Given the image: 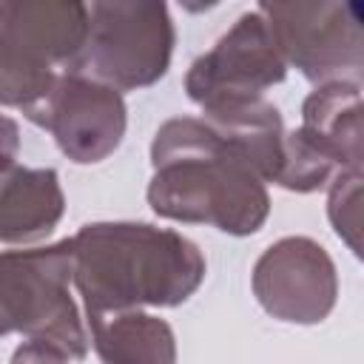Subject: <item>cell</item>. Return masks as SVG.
<instances>
[{"mask_svg": "<svg viewBox=\"0 0 364 364\" xmlns=\"http://www.w3.org/2000/svg\"><path fill=\"white\" fill-rule=\"evenodd\" d=\"M176 28L159 0L88 3V34L68 71L119 94L159 82L173 57Z\"/></svg>", "mask_w": 364, "mask_h": 364, "instance_id": "cell-5", "label": "cell"}, {"mask_svg": "<svg viewBox=\"0 0 364 364\" xmlns=\"http://www.w3.org/2000/svg\"><path fill=\"white\" fill-rule=\"evenodd\" d=\"M361 191L364 176L358 171L338 173L327 188V219L353 256H361Z\"/></svg>", "mask_w": 364, "mask_h": 364, "instance_id": "cell-14", "label": "cell"}, {"mask_svg": "<svg viewBox=\"0 0 364 364\" xmlns=\"http://www.w3.org/2000/svg\"><path fill=\"white\" fill-rule=\"evenodd\" d=\"M20 156V125L9 114H0V171L17 165Z\"/></svg>", "mask_w": 364, "mask_h": 364, "instance_id": "cell-15", "label": "cell"}, {"mask_svg": "<svg viewBox=\"0 0 364 364\" xmlns=\"http://www.w3.org/2000/svg\"><path fill=\"white\" fill-rule=\"evenodd\" d=\"M202 117L230 142L239 154L253 165V171L273 182L282 168V145H284V122L273 102L253 100L242 105H228L216 111H202Z\"/></svg>", "mask_w": 364, "mask_h": 364, "instance_id": "cell-13", "label": "cell"}, {"mask_svg": "<svg viewBox=\"0 0 364 364\" xmlns=\"http://www.w3.org/2000/svg\"><path fill=\"white\" fill-rule=\"evenodd\" d=\"M65 213V193L54 168L11 165L0 171V242L40 245Z\"/></svg>", "mask_w": 364, "mask_h": 364, "instance_id": "cell-10", "label": "cell"}, {"mask_svg": "<svg viewBox=\"0 0 364 364\" xmlns=\"http://www.w3.org/2000/svg\"><path fill=\"white\" fill-rule=\"evenodd\" d=\"M148 205L159 219L250 236L270 216L267 182L205 117H171L151 142Z\"/></svg>", "mask_w": 364, "mask_h": 364, "instance_id": "cell-1", "label": "cell"}, {"mask_svg": "<svg viewBox=\"0 0 364 364\" xmlns=\"http://www.w3.org/2000/svg\"><path fill=\"white\" fill-rule=\"evenodd\" d=\"M74 287L71 239L0 253V330L46 344L68 361L88 355V330Z\"/></svg>", "mask_w": 364, "mask_h": 364, "instance_id": "cell-3", "label": "cell"}, {"mask_svg": "<svg viewBox=\"0 0 364 364\" xmlns=\"http://www.w3.org/2000/svg\"><path fill=\"white\" fill-rule=\"evenodd\" d=\"M88 34V3L6 0L0 3V108L23 117L68 71Z\"/></svg>", "mask_w": 364, "mask_h": 364, "instance_id": "cell-4", "label": "cell"}, {"mask_svg": "<svg viewBox=\"0 0 364 364\" xmlns=\"http://www.w3.org/2000/svg\"><path fill=\"white\" fill-rule=\"evenodd\" d=\"M26 119L48 131L74 165H97L119 148L128 128V108L119 91L82 74L60 71L51 91Z\"/></svg>", "mask_w": 364, "mask_h": 364, "instance_id": "cell-9", "label": "cell"}, {"mask_svg": "<svg viewBox=\"0 0 364 364\" xmlns=\"http://www.w3.org/2000/svg\"><path fill=\"white\" fill-rule=\"evenodd\" d=\"M270 34L287 63L307 82H361L364 43L361 9L353 3L296 0L259 3Z\"/></svg>", "mask_w": 364, "mask_h": 364, "instance_id": "cell-6", "label": "cell"}, {"mask_svg": "<svg viewBox=\"0 0 364 364\" xmlns=\"http://www.w3.org/2000/svg\"><path fill=\"white\" fill-rule=\"evenodd\" d=\"M85 330L100 364H176L173 327L148 310L85 313Z\"/></svg>", "mask_w": 364, "mask_h": 364, "instance_id": "cell-12", "label": "cell"}, {"mask_svg": "<svg viewBox=\"0 0 364 364\" xmlns=\"http://www.w3.org/2000/svg\"><path fill=\"white\" fill-rule=\"evenodd\" d=\"M284 77L287 63L270 34V26L259 9H250L191 63L185 91L202 111H216L262 100L264 91L279 85Z\"/></svg>", "mask_w": 364, "mask_h": 364, "instance_id": "cell-7", "label": "cell"}, {"mask_svg": "<svg viewBox=\"0 0 364 364\" xmlns=\"http://www.w3.org/2000/svg\"><path fill=\"white\" fill-rule=\"evenodd\" d=\"M299 131L341 173H361V82H324L301 102Z\"/></svg>", "mask_w": 364, "mask_h": 364, "instance_id": "cell-11", "label": "cell"}, {"mask_svg": "<svg viewBox=\"0 0 364 364\" xmlns=\"http://www.w3.org/2000/svg\"><path fill=\"white\" fill-rule=\"evenodd\" d=\"M71 253L85 313L179 307L208 273L196 242L151 222H88L71 236Z\"/></svg>", "mask_w": 364, "mask_h": 364, "instance_id": "cell-2", "label": "cell"}, {"mask_svg": "<svg viewBox=\"0 0 364 364\" xmlns=\"http://www.w3.org/2000/svg\"><path fill=\"white\" fill-rule=\"evenodd\" d=\"M11 364H71L65 355H60L57 350L46 347V344H37V341H23L14 355H11Z\"/></svg>", "mask_w": 364, "mask_h": 364, "instance_id": "cell-16", "label": "cell"}, {"mask_svg": "<svg viewBox=\"0 0 364 364\" xmlns=\"http://www.w3.org/2000/svg\"><path fill=\"white\" fill-rule=\"evenodd\" d=\"M259 307L284 324H321L338 301V273L327 247L310 236H282L250 270Z\"/></svg>", "mask_w": 364, "mask_h": 364, "instance_id": "cell-8", "label": "cell"}]
</instances>
